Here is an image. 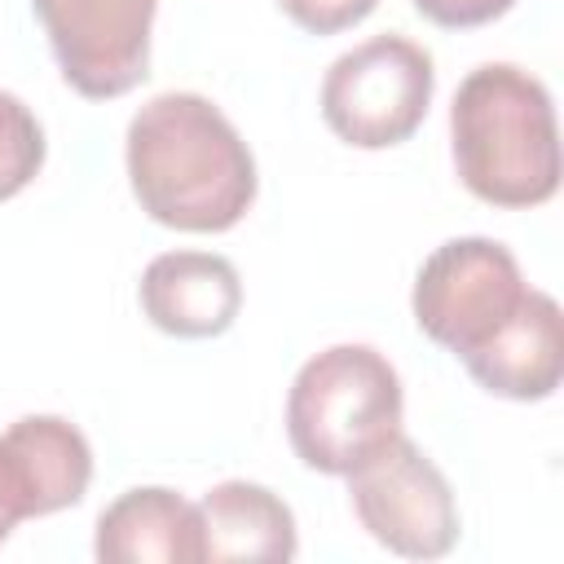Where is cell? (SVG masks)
<instances>
[{
    "mask_svg": "<svg viewBox=\"0 0 564 564\" xmlns=\"http://www.w3.org/2000/svg\"><path fill=\"white\" fill-rule=\"evenodd\" d=\"M128 181L141 212L181 234H225L256 203V159L198 93H159L128 123Z\"/></svg>",
    "mask_w": 564,
    "mask_h": 564,
    "instance_id": "obj_1",
    "label": "cell"
},
{
    "mask_svg": "<svg viewBox=\"0 0 564 564\" xmlns=\"http://www.w3.org/2000/svg\"><path fill=\"white\" fill-rule=\"evenodd\" d=\"M454 172L489 207H538L560 189L555 106L538 75L485 62L463 75L449 101Z\"/></svg>",
    "mask_w": 564,
    "mask_h": 564,
    "instance_id": "obj_2",
    "label": "cell"
},
{
    "mask_svg": "<svg viewBox=\"0 0 564 564\" xmlns=\"http://www.w3.org/2000/svg\"><path fill=\"white\" fill-rule=\"evenodd\" d=\"M405 392L392 361L370 344H330L308 357L286 392V436L304 467L348 476L401 436Z\"/></svg>",
    "mask_w": 564,
    "mask_h": 564,
    "instance_id": "obj_3",
    "label": "cell"
},
{
    "mask_svg": "<svg viewBox=\"0 0 564 564\" xmlns=\"http://www.w3.org/2000/svg\"><path fill=\"white\" fill-rule=\"evenodd\" d=\"M436 93L432 53L397 31L339 53L322 75V119L357 150H388L419 132Z\"/></svg>",
    "mask_w": 564,
    "mask_h": 564,
    "instance_id": "obj_4",
    "label": "cell"
},
{
    "mask_svg": "<svg viewBox=\"0 0 564 564\" xmlns=\"http://www.w3.org/2000/svg\"><path fill=\"white\" fill-rule=\"evenodd\" d=\"M516 256L494 238H449L414 273V322L458 361L476 357L529 300Z\"/></svg>",
    "mask_w": 564,
    "mask_h": 564,
    "instance_id": "obj_5",
    "label": "cell"
},
{
    "mask_svg": "<svg viewBox=\"0 0 564 564\" xmlns=\"http://www.w3.org/2000/svg\"><path fill=\"white\" fill-rule=\"evenodd\" d=\"M361 529L405 560H436L458 542V502L445 471L401 432L348 476Z\"/></svg>",
    "mask_w": 564,
    "mask_h": 564,
    "instance_id": "obj_6",
    "label": "cell"
},
{
    "mask_svg": "<svg viewBox=\"0 0 564 564\" xmlns=\"http://www.w3.org/2000/svg\"><path fill=\"white\" fill-rule=\"evenodd\" d=\"M62 79L88 97L110 101L150 75V31L159 0H31Z\"/></svg>",
    "mask_w": 564,
    "mask_h": 564,
    "instance_id": "obj_7",
    "label": "cell"
},
{
    "mask_svg": "<svg viewBox=\"0 0 564 564\" xmlns=\"http://www.w3.org/2000/svg\"><path fill=\"white\" fill-rule=\"evenodd\" d=\"M93 480V445L62 414H26L0 432V489L18 520L75 507Z\"/></svg>",
    "mask_w": 564,
    "mask_h": 564,
    "instance_id": "obj_8",
    "label": "cell"
},
{
    "mask_svg": "<svg viewBox=\"0 0 564 564\" xmlns=\"http://www.w3.org/2000/svg\"><path fill=\"white\" fill-rule=\"evenodd\" d=\"M137 300L163 335L212 339L234 326L242 308V278L216 251H163L145 264Z\"/></svg>",
    "mask_w": 564,
    "mask_h": 564,
    "instance_id": "obj_9",
    "label": "cell"
},
{
    "mask_svg": "<svg viewBox=\"0 0 564 564\" xmlns=\"http://www.w3.org/2000/svg\"><path fill=\"white\" fill-rule=\"evenodd\" d=\"M467 375L507 401H546L564 379V313L546 291H529L524 308L463 361Z\"/></svg>",
    "mask_w": 564,
    "mask_h": 564,
    "instance_id": "obj_10",
    "label": "cell"
},
{
    "mask_svg": "<svg viewBox=\"0 0 564 564\" xmlns=\"http://www.w3.org/2000/svg\"><path fill=\"white\" fill-rule=\"evenodd\" d=\"M93 551L106 564H198L203 560L198 507L163 485L123 489L97 516Z\"/></svg>",
    "mask_w": 564,
    "mask_h": 564,
    "instance_id": "obj_11",
    "label": "cell"
},
{
    "mask_svg": "<svg viewBox=\"0 0 564 564\" xmlns=\"http://www.w3.org/2000/svg\"><path fill=\"white\" fill-rule=\"evenodd\" d=\"M203 560H264L282 564L300 551L291 507L256 480H220L198 502Z\"/></svg>",
    "mask_w": 564,
    "mask_h": 564,
    "instance_id": "obj_12",
    "label": "cell"
},
{
    "mask_svg": "<svg viewBox=\"0 0 564 564\" xmlns=\"http://www.w3.org/2000/svg\"><path fill=\"white\" fill-rule=\"evenodd\" d=\"M44 167V128L31 106L0 88V203L22 194Z\"/></svg>",
    "mask_w": 564,
    "mask_h": 564,
    "instance_id": "obj_13",
    "label": "cell"
},
{
    "mask_svg": "<svg viewBox=\"0 0 564 564\" xmlns=\"http://www.w3.org/2000/svg\"><path fill=\"white\" fill-rule=\"evenodd\" d=\"M379 0H278V9L308 35H339L375 13Z\"/></svg>",
    "mask_w": 564,
    "mask_h": 564,
    "instance_id": "obj_14",
    "label": "cell"
},
{
    "mask_svg": "<svg viewBox=\"0 0 564 564\" xmlns=\"http://www.w3.org/2000/svg\"><path fill=\"white\" fill-rule=\"evenodd\" d=\"M410 4L445 31H467V26H485V22L502 18L516 0H410Z\"/></svg>",
    "mask_w": 564,
    "mask_h": 564,
    "instance_id": "obj_15",
    "label": "cell"
},
{
    "mask_svg": "<svg viewBox=\"0 0 564 564\" xmlns=\"http://www.w3.org/2000/svg\"><path fill=\"white\" fill-rule=\"evenodd\" d=\"M18 524H22V520L13 516V507H9V498H4V489H0V546H4V538H9Z\"/></svg>",
    "mask_w": 564,
    "mask_h": 564,
    "instance_id": "obj_16",
    "label": "cell"
}]
</instances>
